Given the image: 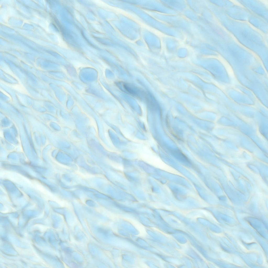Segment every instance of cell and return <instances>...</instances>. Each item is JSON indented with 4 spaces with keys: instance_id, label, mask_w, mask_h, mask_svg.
<instances>
[{
    "instance_id": "1",
    "label": "cell",
    "mask_w": 268,
    "mask_h": 268,
    "mask_svg": "<svg viewBox=\"0 0 268 268\" xmlns=\"http://www.w3.org/2000/svg\"><path fill=\"white\" fill-rule=\"evenodd\" d=\"M117 85L121 90L134 97L141 99L144 93L140 88L131 84L126 82H119Z\"/></svg>"
}]
</instances>
